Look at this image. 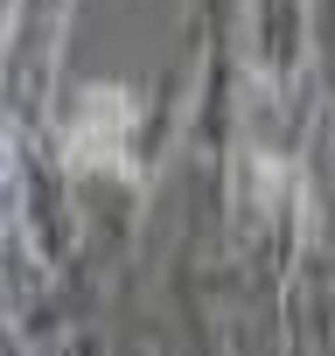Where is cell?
Returning a JSON list of instances; mask_svg holds the SVG:
<instances>
[{
  "mask_svg": "<svg viewBox=\"0 0 335 356\" xmlns=\"http://www.w3.org/2000/svg\"><path fill=\"white\" fill-rule=\"evenodd\" d=\"M126 140H133V98L119 84H91L77 105H70V126H63V161L77 175H105V168H126Z\"/></svg>",
  "mask_w": 335,
  "mask_h": 356,
  "instance_id": "1",
  "label": "cell"
}]
</instances>
